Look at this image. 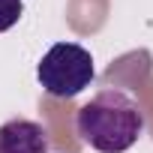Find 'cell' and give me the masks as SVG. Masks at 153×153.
Wrapping results in <instances>:
<instances>
[{
  "mask_svg": "<svg viewBox=\"0 0 153 153\" xmlns=\"http://www.w3.org/2000/svg\"><path fill=\"white\" fill-rule=\"evenodd\" d=\"M75 129L99 153H123L144 135V111L129 93L105 87L78 108Z\"/></svg>",
  "mask_w": 153,
  "mask_h": 153,
  "instance_id": "cell-1",
  "label": "cell"
},
{
  "mask_svg": "<svg viewBox=\"0 0 153 153\" xmlns=\"http://www.w3.org/2000/svg\"><path fill=\"white\" fill-rule=\"evenodd\" d=\"M93 57L84 45L78 42H57L51 45L39 66H36V78L42 84V90L54 99H72L78 96L81 90L90 87L93 81Z\"/></svg>",
  "mask_w": 153,
  "mask_h": 153,
  "instance_id": "cell-2",
  "label": "cell"
},
{
  "mask_svg": "<svg viewBox=\"0 0 153 153\" xmlns=\"http://www.w3.org/2000/svg\"><path fill=\"white\" fill-rule=\"evenodd\" d=\"M0 153H48V132L36 120H6L0 126Z\"/></svg>",
  "mask_w": 153,
  "mask_h": 153,
  "instance_id": "cell-3",
  "label": "cell"
},
{
  "mask_svg": "<svg viewBox=\"0 0 153 153\" xmlns=\"http://www.w3.org/2000/svg\"><path fill=\"white\" fill-rule=\"evenodd\" d=\"M24 15V0H0V33L15 27Z\"/></svg>",
  "mask_w": 153,
  "mask_h": 153,
  "instance_id": "cell-4",
  "label": "cell"
}]
</instances>
